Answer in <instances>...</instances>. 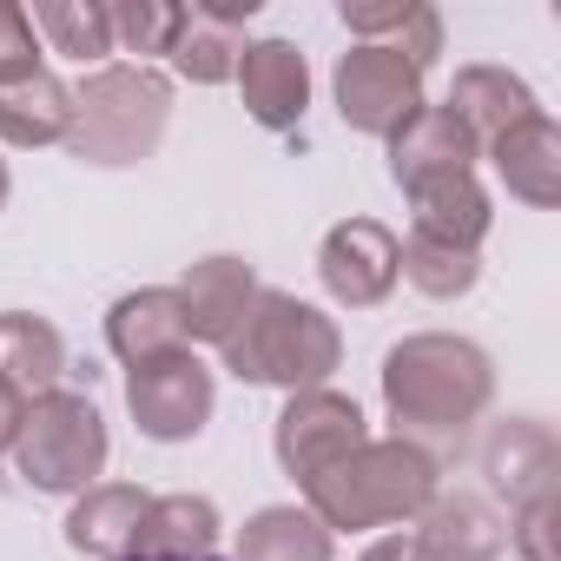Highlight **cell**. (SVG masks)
I'll return each mask as SVG.
<instances>
[{"label": "cell", "mask_w": 561, "mask_h": 561, "mask_svg": "<svg viewBox=\"0 0 561 561\" xmlns=\"http://www.w3.org/2000/svg\"><path fill=\"white\" fill-rule=\"evenodd\" d=\"M436 495H443L436 456L403 443V436L364 443V449H351L344 462H331L324 476L305 482V502L324 528H390V522L423 515Z\"/></svg>", "instance_id": "cell-1"}, {"label": "cell", "mask_w": 561, "mask_h": 561, "mask_svg": "<svg viewBox=\"0 0 561 561\" xmlns=\"http://www.w3.org/2000/svg\"><path fill=\"white\" fill-rule=\"evenodd\" d=\"M489 397H495V364L469 337L423 331L383 357V410L403 430H430V436L462 430L489 410Z\"/></svg>", "instance_id": "cell-2"}, {"label": "cell", "mask_w": 561, "mask_h": 561, "mask_svg": "<svg viewBox=\"0 0 561 561\" xmlns=\"http://www.w3.org/2000/svg\"><path fill=\"white\" fill-rule=\"evenodd\" d=\"M218 351H225V370L238 383H271V390H291V397L324 390V377L344 364L337 324L291 291H257Z\"/></svg>", "instance_id": "cell-3"}, {"label": "cell", "mask_w": 561, "mask_h": 561, "mask_svg": "<svg viewBox=\"0 0 561 561\" xmlns=\"http://www.w3.org/2000/svg\"><path fill=\"white\" fill-rule=\"evenodd\" d=\"M172 119V87L152 67H100L73 87L67 152L87 165H139L159 152Z\"/></svg>", "instance_id": "cell-4"}, {"label": "cell", "mask_w": 561, "mask_h": 561, "mask_svg": "<svg viewBox=\"0 0 561 561\" xmlns=\"http://www.w3.org/2000/svg\"><path fill=\"white\" fill-rule=\"evenodd\" d=\"M106 416L80 390H47L27 403L21 436H14V469L47 489V495H87L93 476L106 469Z\"/></svg>", "instance_id": "cell-5"}, {"label": "cell", "mask_w": 561, "mask_h": 561, "mask_svg": "<svg viewBox=\"0 0 561 561\" xmlns=\"http://www.w3.org/2000/svg\"><path fill=\"white\" fill-rule=\"evenodd\" d=\"M337 113L351 133L397 139L430 100H423V67H410L397 47H351L337 60Z\"/></svg>", "instance_id": "cell-6"}, {"label": "cell", "mask_w": 561, "mask_h": 561, "mask_svg": "<svg viewBox=\"0 0 561 561\" xmlns=\"http://www.w3.org/2000/svg\"><path fill=\"white\" fill-rule=\"evenodd\" d=\"M364 443H370L364 410H357V397H337V390H298L285 410H277V430H271V449H277V462H285L291 482L324 476L331 462H344Z\"/></svg>", "instance_id": "cell-7"}, {"label": "cell", "mask_w": 561, "mask_h": 561, "mask_svg": "<svg viewBox=\"0 0 561 561\" xmlns=\"http://www.w3.org/2000/svg\"><path fill=\"white\" fill-rule=\"evenodd\" d=\"M211 397H218L211 370L192 351H172L159 364L126 370V410H133L139 436H152V443H192L211 423Z\"/></svg>", "instance_id": "cell-8"}, {"label": "cell", "mask_w": 561, "mask_h": 561, "mask_svg": "<svg viewBox=\"0 0 561 561\" xmlns=\"http://www.w3.org/2000/svg\"><path fill=\"white\" fill-rule=\"evenodd\" d=\"M318 277H324V291L351 311H370L397 291V277H403V238L377 218H344L324 231L318 244Z\"/></svg>", "instance_id": "cell-9"}, {"label": "cell", "mask_w": 561, "mask_h": 561, "mask_svg": "<svg viewBox=\"0 0 561 561\" xmlns=\"http://www.w3.org/2000/svg\"><path fill=\"white\" fill-rule=\"evenodd\" d=\"M238 93H244V113L264 126V133H298L305 126V106H311V67L291 41H244L238 54Z\"/></svg>", "instance_id": "cell-10"}, {"label": "cell", "mask_w": 561, "mask_h": 561, "mask_svg": "<svg viewBox=\"0 0 561 561\" xmlns=\"http://www.w3.org/2000/svg\"><path fill=\"white\" fill-rule=\"evenodd\" d=\"M257 14V0H205V8H185V27L172 41V67L192 87H218L238 73L244 54V21Z\"/></svg>", "instance_id": "cell-11"}, {"label": "cell", "mask_w": 561, "mask_h": 561, "mask_svg": "<svg viewBox=\"0 0 561 561\" xmlns=\"http://www.w3.org/2000/svg\"><path fill=\"white\" fill-rule=\"evenodd\" d=\"M502 548H508V522L482 495L456 489L423 508V528H416L423 561H502Z\"/></svg>", "instance_id": "cell-12"}, {"label": "cell", "mask_w": 561, "mask_h": 561, "mask_svg": "<svg viewBox=\"0 0 561 561\" xmlns=\"http://www.w3.org/2000/svg\"><path fill=\"white\" fill-rule=\"evenodd\" d=\"M482 146L469 139V126L449 106H423L397 139H390V179L410 192L423 179H449V172H476Z\"/></svg>", "instance_id": "cell-13"}, {"label": "cell", "mask_w": 561, "mask_h": 561, "mask_svg": "<svg viewBox=\"0 0 561 561\" xmlns=\"http://www.w3.org/2000/svg\"><path fill=\"white\" fill-rule=\"evenodd\" d=\"M257 298V277L244 257H198L185 271V285H179V305H185V331L198 344H225L238 331V318L251 311Z\"/></svg>", "instance_id": "cell-14"}, {"label": "cell", "mask_w": 561, "mask_h": 561, "mask_svg": "<svg viewBox=\"0 0 561 561\" xmlns=\"http://www.w3.org/2000/svg\"><path fill=\"white\" fill-rule=\"evenodd\" d=\"M489 159H495L502 185L522 205H535V211L561 205V126L548 113H535V119L508 126L502 139H489Z\"/></svg>", "instance_id": "cell-15"}, {"label": "cell", "mask_w": 561, "mask_h": 561, "mask_svg": "<svg viewBox=\"0 0 561 561\" xmlns=\"http://www.w3.org/2000/svg\"><path fill=\"white\" fill-rule=\"evenodd\" d=\"M337 14L357 34V47H397L423 73L443 54V14L430 8V0H344Z\"/></svg>", "instance_id": "cell-16"}, {"label": "cell", "mask_w": 561, "mask_h": 561, "mask_svg": "<svg viewBox=\"0 0 561 561\" xmlns=\"http://www.w3.org/2000/svg\"><path fill=\"white\" fill-rule=\"evenodd\" d=\"M410 218H416L410 238H436V244H456V251H482L495 211H489V192L476 185V172H449V179L410 185Z\"/></svg>", "instance_id": "cell-17"}, {"label": "cell", "mask_w": 561, "mask_h": 561, "mask_svg": "<svg viewBox=\"0 0 561 561\" xmlns=\"http://www.w3.org/2000/svg\"><path fill=\"white\" fill-rule=\"evenodd\" d=\"M106 344H113V357H119L126 370L185 351L192 331H185V305H179V291H133V298H119V305L106 311Z\"/></svg>", "instance_id": "cell-18"}, {"label": "cell", "mask_w": 561, "mask_h": 561, "mask_svg": "<svg viewBox=\"0 0 561 561\" xmlns=\"http://www.w3.org/2000/svg\"><path fill=\"white\" fill-rule=\"evenodd\" d=\"M152 495L133 489V482H100L73 502L67 515V548L93 554V561H133V541H139V522H146Z\"/></svg>", "instance_id": "cell-19"}, {"label": "cell", "mask_w": 561, "mask_h": 561, "mask_svg": "<svg viewBox=\"0 0 561 561\" xmlns=\"http://www.w3.org/2000/svg\"><path fill=\"white\" fill-rule=\"evenodd\" d=\"M482 469H489V482H495L515 508L554 495V436H548V423H535V416L502 423V430L489 436V449H482Z\"/></svg>", "instance_id": "cell-20"}, {"label": "cell", "mask_w": 561, "mask_h": 561, "mask_svg": "<svg viewBox=\"0 0 561 561\" xmlns=\"http://www.w3.org/2000/svg\"><path fill=\"white\" fill-rule=\"evenodd\" d=\"M133 561H218V508L211 495H152Z\"/></svg>", "instance_id": "cell-21"}, {"label": "cell", "mask_w": 561, "mask_h": 561, "mask_svg": "<svg viewBox=\"0 0 561 561\" xmlns=\"http://www.w3.org/2000/svg\"><path fill=\"white\" fill-rule=\"evenodd\" d=\"M443 106L469 126V139H476V146H489V139H502L508 126H522V119H535V113H541V106H535V93H528V80H515L508 67H462Z\"/></svg>", "instance_id": "cell-22"}, {"label": "cell", "mask_w": 561, "mask_h": 561, "mask_svg": "<svg viewBox=\"0 0 561 561\" xmlns=\"http://www.w3.org/2000/svg\"><path fill=\"white\" fill-rule=\"evenodd\" d=\"M60 370H67V344L47 318L34 311H0V377H8L27 403L60 390Z\"/></svg>", "instance_id": "cell-23"}, {"label": "cell", "mask_w": 561, "mask_h": 561, "mask_svg": "<svg viewBox=\"0 0 561 561\" xmlns=\"http://www.w3.org/2000/svg\"><path fill=\"white\" fill-rule=\"evenodd\" d=\"M73 126V87H60L47 67L0 87V139L8 146H67Z\"/></svg>", "instance_id": "cell-24"}, {"label": "cell", "mask_w": 561, "mask_h": 561, "mask_svg": "<svg viewBox=\"0 0 561 561\" xmlns=\"http://www.w3.org/2000/svg\"><path fill=\"white\" fill-rule=\"evenodd\" d=\"M331 528L311 508H257L238 535V561H331Z\"/></svg>", "instance_id": "cell-25"}, {"label": "cell", "mask_w": 561, "mask_h": 561, "mask_svg": "<svg viewBox=\"0 0 561 561\" xmlns=\"http://www.w3.org/2000/svg\"><path fill=\"white\" fill-rule=\"evenodd\" d=\"M27 21L54 41V54L80 60V67L113 54V14L100 8V0H47V8H34Z\"/></svg>", "instance_id": "cell-26"}, {"label": "cell", "mask_w": 561, "mask_h": 561, "mask_svg": "<svg viewBox=\"0 0 561 561\" xmlns=\"http://www.w3.org/2000/svg\"><path fill=\"white\" fill-rule=\"evenodd\" d=\"M403 277H410L423 298L449 305V298H469L476 291L482 251H456V244H436V238H410L403 244Z\"/></svg>", "instance_id": "cell-27"}, {"label": "cell", "mask_w": 561, "mask_h": 561, "mask_svg": "<svg viewBox=\"0 0 561 561\" xmlns=\"http://www.w3.org/2000/svg\"><path fill=\"white\" fill-rule=\"evenodd\" d=\"M106 14H113V47L126 54H172L185 27V8H172V0H119Z\"/></svg>", "instance_id": "cell-28"}, {"label": "cell", "mask_w": 561, "mask_h": 561, "mask_svg": "<svg viewBox=\"0 0 561 561\" xmlns=\"http://www.w3.org/2000/svg\"><path fill=\"white\" fill-rule=\"evenodd\" d=\"M41 73V54H34V21L27 8H14V0H0V87H14Z\"/></svg>", "instance_id": "cell-29"}, {"label": "cell", "mask_w": 561, "mask_h": 561, "mask_svg": "<svg viewBox=\"0 0 561 561\" xmlns=\"http://www.w3.org/2000/svg\"><path fill=\"white\" fill-rule=\"evenodd\" d=\"M508 541L528 554V561H554V495H541V502H528L522 515H515V528H508Z\"/></svg>", "instance_id": "cell-30"}, {"label": "cell", "mask_w": 561, "mask_h": 561, "mask_svg": "<svg viewBox=\"0 0 561 561\" xmlns=\"http://www.w3.org/2000/svg\"><path fill=\"white\" fill-rule=\"evenodd\" d=\"M21 416H27V397H21L8 377H0V456L14 449V436H21Z\"/></svg>", "instance_id": "cell-31"}, {"label": "cell", "mask_w": 561, "mask_h": 561, "mask_svg": "<svg viewBox=\"0 0 561 561\" xmlns=\"http://www.w3.org/2000/svg\"><path fill=\"white\" fill-rule=\"evenodd\" d=\"M357 561H423V554H416V535H410V528H397V535L370 541V548H364Z\"/></svg>", "instance_id": "cell-32"}, {"label": "cell", "mask_w": 561, "mask_h": 561, "mask_svg": "<svg viewBox=\"0 0 561 561\" xmlns=\"http://www.w3.org/2000/svg\"><path fill=\"white\" fill-rule=\"evenodd\" d=\"M8 192H14V179H8V165H0V205H8Z\"/></svg>", "instance_id": "cell-33"}]
</instances>
